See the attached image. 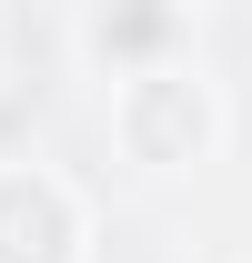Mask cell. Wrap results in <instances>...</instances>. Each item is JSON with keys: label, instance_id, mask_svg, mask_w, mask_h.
<instances>
[{"label": "cell", "instance_id": "cell-1", "mask_svg": "<svg viewBox=\"0 0 252 263\" xmlns=\"http://www.w3.org/2000/svg\"><path fill=\"white\" fill-rule=\"evenodd\" d=\"M111 122H121V152H131V162L172 172V162H202V142H212V91H202L182 61H161V71H131V81H121Z\"/></svg>", "mask_w": 252, "mask_h": 263}, {"label": "cell", "instance_id": "cell-2", "mask_svg": "<svg viewBox=\"0 0 252 263\" xmlns=\"http://www.w3.org/2000/svg\"><path fill=\"white\" fill-rule=\"evenodd\" d=\"M0 263H81V202L61 172L0 162Z\"/></svg>", "mask_w": 252, "mask_h": 263}, {"label": "cell", "instance_id": "cell-3", "mask_svg": "<svg viewBox=\"0 0 252 263\" xmlns=\"http://www.w3.org/2000/svg\"><path fill=\"white\" fill-rule=\"evenodd\" d=\"M81 41H91V61L111 71V81L161 71V61H182V51H192V0H91Z\"/></svg>", "mask_w": 252, "mask_h": 263}]
</instances>
